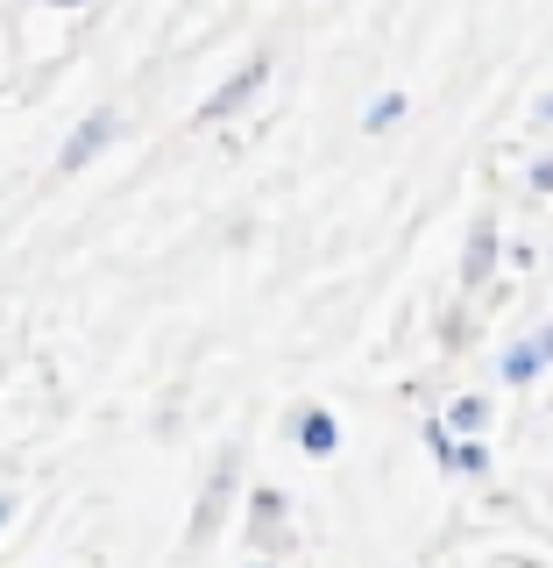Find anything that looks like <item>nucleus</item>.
<instances>
[{
    "mask_svg": "<svg viewBox=\"0 0 553 568\" xmlns=\"http://www.w3.org/2000/svg\"><path fill=\"white\" fill-rule=\"evenodd\" d=\"M242 469H248V455H242V448H221V462L206 469L199 497H192V519H185V555H206V547H213V532H221V519L235 511V497H242Z\"/></svg>",
    "mask_w": 553,
    "mask_h": 568,
    "instance_id": "1",
    "label": "nucleus"
},
{
    "mask_svg": "<svg viewBox=\"0 0 553 568\" xmlns=\"http://www.w3.org/2000/svg\"><path fill=\"white\" fill-rule=\"evenodd\" d=\"M242 532H248V555H263V561H291V555H298L291 497H284L277 484H248V497H242Z\"/></svg>",
    "mask_w": 553,
    "mask_h": 568,
    "instance_id": "2",
    "label": "nucleus"
},
{
    "mask_svg": "<svg viewBox=\"0 0 553 568\" xmlns=\"http://www.w3.org/2000/svg\"><path fill=\"white\" fill-rule=\"evenodd\" d=\"M496 277H504V227H496V213H475L469 235H461V263H454V298H483L496 292Z\"/></svg>",
    "mask_w": 553,
    "mask_h": 568,
    "instance_id": "3",
    "label": "nucleus"
},
{
    "mask_svg": "<svg viewBox=\"0 0 553 568\" xmlns=\"http://www.w3.org/2000/svg\"><path fill=\"white\" fill-rule=\"evenodd\" d=\"M270 71H277V50H248V58L227 71L221 85L199 100V114H192V129H221V121H235V114H248V106L263 100V85H270Z\"/></svg>",
    "mask_w": 553,
    "mask_h": 568,
    "instance_id": "4",
    "label": "nucleus"
},
{
    "mask_svg": "<svg viewBox=\"0 0 553 568\" xmlns=\"http://www.w3.org/2000/svg\"><path fill=\"white\" fill-rule=\"evenodd\" d=\"M121 106H93V114H79V129H71L64 142H58V178H79V171H93L106 150L121 142Z\"/></svg>",
    "mask_w": 553,
    "mask_h": 568,
    "instance_id": "5",
    "label": "nucleus"
},
{
    "mask_svg": "<svg viewBox=\"0 0 553 568\" xmlns=\"http://www.w3.org/2000/svg\"><path fill=\"white\" fill-rule=\"evenodd\" d=\"M291 448L306 462L341 455V419H334V405H298V413H291Z\"/></svg>",
    "mask_w": 553,
    "mask_h": 568,
    "instance_id": "6",
    "label": "nucleus"
},
{
    "mask_svg": "<svg viewBox=\"0 0 553 568\" xmlns=\"http://www.w3.org/2000/svg\"><path fill=\"white\" fill-rule=\"evenodd\" d=\"M540 377H546V355L532 348V334H511V342L496 348V384H504V390H532Z\"/></svg>",
    "mask_w": 553,
    "mask_h": 568,
    "instance_id": "7",
    "label": "nucleus"
},
{
    "mask_svg": "<svg viewBox=\"0 0 553 568\" xmlns=\"http://www.w3.org/2000/svg\"><path fill=\"white\" fill-rule=\"evenodd\" d=\"M483 342V306L475 298H448L440 306V355H469Z\"/></svg>",
    "mask_w": 553,
    "mask_h": 568,
    "instance_id": "8",
    "label": "nucleus"
},
{
    "mask_svg": "<svg viewBox=\"0 0 553 568\" xmlns=\"http://www.w3.org/2000/svg\"><path fill=\"white\" fill-rule=\"evenodd\" d=\"M440 419H448V434H454V440H483V434H490V419H496V405H490V390H454Z\"/></svg>",
    "mask_w": 553,
    "mask_h": 568,
    "instance_id": "9",
    "label": "nucleus"
},
{
    "mask_svg": "<svg viewBox=\"0 0 553 568\" xmlns=\"http://www.w3.org/2000/svg\"><path fill=\"white\" fill-rule=\"evenodd\" d=\"M440 476H461V484H490V476H496L490 440H454L448 462H440Z\"/></svg>",
    "mask_w": 553,
    "mask_h": 568,
    "instance_id": "10",
    "label": "nucleus"
},
{
    "mask_svg": "<svg viewBox=\"0 0 553 568\" xmlns=\"http://www.w3.org/2000/svg\"><path fill=\"white\" fill-rule=\"evenodd\" d=\"M404 114H412V100H404L398 85H390V93H377V100L362 106V135H390V129H398Z\"/></svg>",
    "mask_w": 553,
    "mask_h": 568,
    "instance_id": "11",
    "label": "nucleus"
},
{
    "mask_svg": "<svg viewBox=\"0 0 553 568\" xmlns=\"http://www.w3.org/2000/svg\"><path fill=\"white\" fill-rule=\"evenodd\" d=\"M419 434H426V455H433V469H440V462H448V448H454L448 419H440V413H426V426H419Z\"/></svg>",
    "mask_w": 553,
    "mask_h": 568,
    "instance_id": "12",
    "label": "nucleus"
},
{
    "mask_svg": "<svg viewBox=\"0 0 553 568\" xmlns=\"http://www.w3.org/2000/svg\"><path fill=\"white\" fill-rule=\"evenodd\" d=\"M525 185L540 192V200H553V150H540V156L525 164Z\"/></svg>",
    "mask_w": 553,
    "mask_h": 568,
    "instance_id": "13",
    "label": "nucleus"
},
{
    "mask_svg": "<svg viewBox=\"0 0 553 568\" xmlns=\"http://www.w3.org/2000/svg\"><path fill=\"white\" fill-rule=\"evenodd\" d=\"M532 348H540V355H546V369H553V313L540 320V327H532Z\"/></svg>",
    "mask_w": 553,
    "mask_h": 568,
    "instance_id": "14",
    "label": "nucleus"
},
{
    "mask_svg": "<svg viewBox=\"0 0 553 568\" xmlns=\"http://www.w3.org/2000/svg\"><path fill=\"white\" fill-rule=\"evenodd\" d=\"M532 121H540V129H553V85L540 93V106H532Z\"/></svg>",
    "mask_w": 553,
    "mask_h": 568,
    "instance_id": "15",
    "label": "nucleus"
},
{
    "mask_svg": "<svg viewBox=\"0 0 553 568\" xmlns=\"http://www.w3.org/2000/svg\"><path fill=\"white\" fill-rule=\"evenodd\" d=\"M8 519H14V497H8V490H0V532H8Z\"/></svg>",
    "mask_w": 553,
    "mask_h": 568,
    "instance_id": "16",
    "label": "nucleus"
},
{
    "mask_svg": "<svg viewBox=\"0 0 553 568\" xmlns=\"http://www.w3.org/2000/svg\"><path fill=\"white\" fill-rule=\"evenodd\" d=\"M43 8H58V14H79V8H85V0H43Z\"/></svg>",
    "mask_w": 553,
    "mask_h": 568,
    "instance_id": "17",
    "label": "nucleus"
},
{
    "mask_svg": "<svg viewBox=\"0 0 553 568\" xmlns=\"http://www.w3.org/2000/svg\"><path fill=\"white\" fill-rule=\"evenodd\" d=\"M248 568H284V561H263V555H248Z\"/></svg>",
    "mask_w": 553,
    "mask_h": 568,
    "instance_id": "18",
    "label": "nucleus"
}]
</instances>
